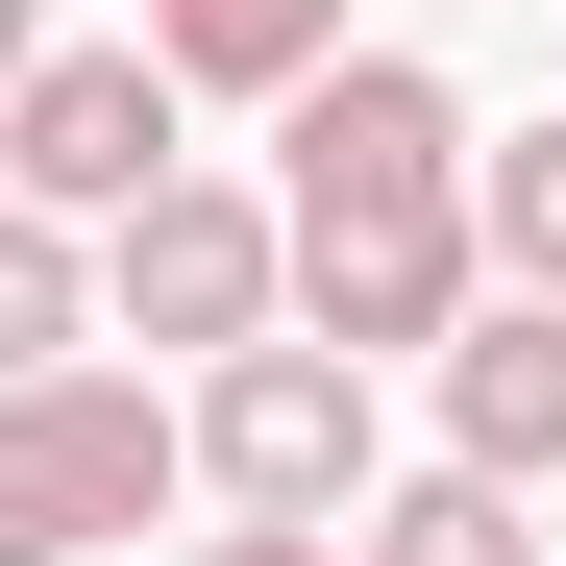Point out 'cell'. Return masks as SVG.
<instances>
[{"label": "cell", "instance_id": "6da1fadb", "mask_svg": "<svg viewBox=\"0 0 566 566\" xmlns=\"http://www.w3.org/2000/svg\"><path fill=\"white\" fill-rule=\"evenodd\" d=\"M271 271H296V321L345 345V369H395V345H443L493 271H468V99L419 50H321L296 99H271Z\"/></svg>", "mask_w": 566, "mask_h": 566}, {"label": "cell", "instance_id": "7a4b0ae2", "mask_svg": "<svg viewBox=\"0 0 566 566\" xmlns=\"http://www.w3.org/2000/svg\"><path fill=\"white\" fill-rule=\"evenodd\" d=\"M172 493L198 468H172L148 369H0V566H148Z\"/></svg>", "mask_w": 566, "mask_h": 566}, {"label": "cell", "instance_id": "3957f363", "mask_svg": "<svg viewBox=\"0 0 566 566\" xmlns=\"http://www.w3.org/2000/svg\"><path fill=\"white\" fill-rule=\"evenodd\" d=\"M172 468H198L222 517H345L369 493V369L321 321H247V345H198V395H172Z\"/></svg>", "mask_w": 566, "mask_h": 566}, {"label": "cell", "instance_id": "277c9868", "mask_svg": "<svg viewBox=\"0 0 566 566\" xmlns=\"http://www.w3.org/2000/svg\"><path fill=\"white\" fill-rule=\"evenodd\" d=\"M74 247H99V321H124V345H247V321H296L271 198H247V172H198V148H172L124 222H74Z\"/></svg>", "mask_w": 566, "mask_h": 566}, {"label": "cell", "instance_id": "5b68a950", "mask_svg": "<svg viewBox=\"0 0 566 566\" xmlns=\"http://www.w3.org/2000/svg\"><path fill=\"white\" fill-rule=\"evenodd\" d=\"M148 172H172V74H148V25H124V50H25V74H0V198L124 222Z\"/></svg>", "mask_w": 566, "mask_h": 566}, {"label": "cell", "instance_id": "8992f818", "mask_svg": "<svg viewBox=\"0 0 566 566\" xmlns=\"http://www.w3.org/2000/svg\"><path fill=\"white\" fill-rule=\"evenodd\" d=\"M443 443L517 468V493L566 468V296H468V321H443Z\"/></svg>", "mask_w": 566, "mask_h": 566}, {"label": "cell", "instance_id": "52a82bcc", "mask_svg": "<svg viewBox=\"0 0 566 566\" xmlns=\"http://www.w3.org/2000/svg\"><path fill=\"white\" fill-rule=\"evenodd\" d=\"M345 566H542V493L517 468H395V493H345Z\"/></svg>", "mask_w": 566, "mask_h": 566}, {"label": "cell", "instance_id": "ba28073f", "mask_svg": "<svg viewBox=\"0 0 566 566\" xmlns=\"http://www.w3.org/2000/svg\"><path fill=\"white\" fill-rule=\"evenodd\" d=\"M321 50H345V0H148V74H172V99H296Z\"/></svg>", "mask_w": 566, "mask_h": 566}, {"label": "cell", "instance_id": "9c48e42d", "mask_svg": "<svg viewBox=\"0 0 566 566\" xmlns=\"http://www.w3.org/2000/svg\"><path fill=\"white\" fill-rule=\"evenodd\" d=\"M468 271H493V296H566V99L468 124Z\"/></svg>", "mask_w": 566, "mask_h": 566}, {"label": "cell", "instance_id": "30bf717a", "mask_svg": "<svg viewBox=\"0 0 566 566\" xmlns=\"http://www.w3.org/2000/svg\"><path fill=\"white\" fill-rule=\"evenodd\" d=\"M74 321H99V247L50 198H0V369H74Z\"/></svg>", "mask_w": 566, "mask_h": 566}, {"label": "cell", "instance_id": "8fae6325", "mask_svg": "<svg viewBox=\"0 0 566 566\" xmlns=\"http://www.w3.org/2000/svg\"><path fill=\"white\" fill-rule=\"evenodd\" d=\"M172 566H345V517H222V542H172Z\"/></svg>", "mask_w": 566, "mask_h": 566}, {"label": "cell", "instance_id": "7c38bea8", "mask_svg": "<svg viewBox=\"0 0 566 566\" xmlns=\"http://www.w3.org/2000/svg\"><path fill=\"white\" fill-rule=\"evenodd\" d=\"M25 50H50V0H0V74H25Z\"/></svg>", "mask_w": 566, "mask_h": 566}]
</instances>
